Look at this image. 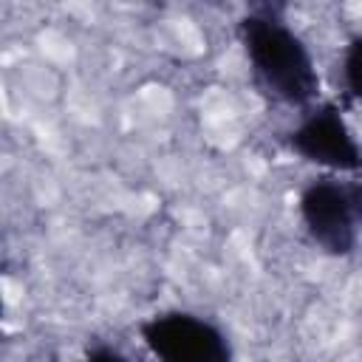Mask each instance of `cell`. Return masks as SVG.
Here are the masks:
<instances>
[{
    "label": "cell",
    "mask_w": 362,
    "mask_h": 362,
    "mask_svg": "<svg viewBox=\"0 0 362 362\" xmlns=\"http://www.w3.org/2000/svg\"><path fill=\"white\" fill-rule=\"evenodd\" d=\"M79 362H127V356L110 345H93L85 351V356Z\"/></svg>",
    "instance_id": "cell-6"
},
{
    "label": "cell",
    "mask_w": 362,
    "mask_h": 362,
    "mask_svg": "<svg viewBox=\"0 0 362 362\" xmlns=\"http://www.w3.org/2000/svg\"><path fill=\"white\" fill-rule=\"evenodd\" d=\"M297 206L311 240L331 257H348L362 226V173L351 181L334 175L308 181Z\"/></svg>",
    "instance_id": "cell-2"
},
{
    "label": "cell",
    "mask_w": 362,
    "mask_h": 362,
    "mask_svg": "<svg viewBox=\"0 0 362 362\" xmlns=\"http://www.w3.org/2000/svg\"><path fill=\"white\" fill-rule=\"evenodd\" d=\"M139 331L156 362H235L226 334L189 311H161Z\"/></svg>",
    "instance_id": "cell-3"
},
{
    "label": "cell",
    "mask_w": 362,
    "mask_h": 362,
    "mask_svg": "<svg viewBox=\"0 0 362 362\" xmlns=\"http://www.w3.org/2000/svg\"><path fill=\"white\" fill-rule=\"evenodd\" d=\"M342 82H345V90L362 102V34L351 37L348 45H345V54H342Z\"/></svg>",
    "instance_id": "cell-5"
},
{
    "label": "cell",
    "mask_w": 362,
    "mask_h": 362,
    "mask_svg": "<svg viewBox=\"0 0 362 362\" xmlns=\"http://www.w3.org/2000/svg\"><path fill=\"white\" fill-rule=\"evenodd\" d=\"M238 37L255 79L272 99L288 107H308L320 96V74L308 45L274 8L243 14Z\"/></svg>",
    "instance_id": "cell-1"
},
{
    "label": "cell",
    "mask_w": 362,
    "mask_h": 362,
    "mask_svg": "<svg viewBox=\"0 0 362 362\" xmlns=\"http://www.w3.org/2000/svg\"><path fill=\"white\" fill-rule=\"evenodd\" d=\"M286 144L308 164L351 175L362 173V147L356 144L345 116L334 105L308 110L303 122L286 136Z\"/></svg>",
    "instance_id": "cell-4"
}]
</instances>
